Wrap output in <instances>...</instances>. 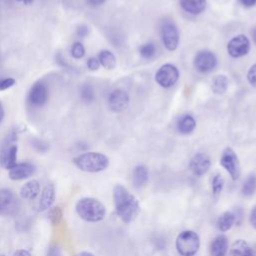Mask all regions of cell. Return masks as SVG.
Segmentation results:
<instances>
[{
	"label": "cell",
	"instance_id": "obj_1",
	"mask_svg": "<svg viewBox=\"0 0 256 256\" xmlns=\"http://www.w3.org/2000/svg\"><path fill=\"white\" fill-rule=\"evenodd\" d=\"M113 202L117 216L124 223L133 222L140 213L137 198L121 184H116L113 187Z\"/></svg>",
	"mask_w": 256,
	"mask_h": 256
},
{
	"label": "cell",
	"instance_id": "obj_2",
	"mask_svg": "<svg viewBox=\"0 0 256 256\" xmlns=\"http://www.w3.org/2000/svg\"><path fill=\"white\" fill-rule=\"evenodd\" d=\"M75 210L82 220L91 223L102 221L106 215L104 204L93 197L79 199L75 205Z\"/></svg>",
	"mask_w": 256,
	"mask_h": 256
},
{
	"label": "cell",
	"instance_id": "obj_3",
	"mask_svg": "<svg viewBox=\"0 0 256 256\" xmlns=\"http://www.w3.org/2000/svg\"><path fill=\"white\" fill-rule=\"evenodd\" d=\"M73 164L81 171L97 173L109 166V158L100 152H86L72 159Z\"/></svg>",
	"mask_w": 256,
	"mask_h": 256
},
{
	"label": "cell",
	"instance_id": "obj_4",
	"mask_svg": "<svg viewBox=\"0 0 256 256\" xmlns=\"http://www.w3.org/2000/svg\"><path fill=\"white\" fill-rule=\"evenodd\" d=\"M175 248L180 256H195L200 248V237L193 230H184L178 234Z\"/></svg>",
	"mask_w": 256,
	"mask_h": 256
},
{
	"label": "cell",
	"instance_id": "obj_5",
	"mask_svg": "<svg viewBox=\"0 0 256 256\" xmlns=\"http://www.w3.org/2000/svg\"><path fill=\"white\" fill-rule=\"evenodd\" d=\"M220 165L227 171L233 181L240 178L241 168L237 154L231 147H226L220 157Z\"/></svg>",
	"mask_w": 256,
	"mask_h": 256
},
{
	"label": "cell",
	"instance_id": "obj_6",
	"mask_svg": "<svg viewBox=\"0 0 256 256\" xmlns=\"http://www.w3.org/2000/svg\"><path fill=\"white\" fill-rule=\"evenodd\" d=\"M179 79V71L173 64L162 65L155 73V81L163 88L172 87Z\"/></svg>",
	"mask_w": 256,
	"mask_h": 256
},
{
	"label": "cell",
	"instance_id": "obj_7",
	"mask_svg": "<svg viewBox=\"0 0 256 256\" xmlns=\"http://www.w3.org/2000/svg\"><path fill=\"white\" fill-rule=\"evenodd\" d=\"M19 201L15 194L7 188L0 189V215L12 216L19 209Z\"/></svg>",
	"mask_w": 256,
	"mask_h": 256
},
{
	"label": "cell",
	"instance_id": "obj_8",
	"mask_svg": "<svg viewBox=\"0 0 256 256\" xmlns=\"http://www.w3.org/2000/svg\"><path fill=\"white\" fill-rule=\"evenodd\" d=\"M162 42L167 50L174 51L179 44V32L177 26L171 21H165L161 26Z\"/></svg>",
	"mask_w": 256,
	"mask_h": 256
},
{
	"label": "cell",
	"instance_id": "obj_9",
	"mask_svg": "<svg viewBox=\"0 0 256 256\" xmlns=\"http://www.w3.org/2000/svg\"><path fill=\"white\" fill-rule=\"evenodd\" d=\"M250 50V41L243 35H236L231 38L227 44V52L233 58H239L248 54Z\"/></svg>",
	"mask_w": 256,
	"mask_h": 256
},
{
	"label": "cell",
	"instance_id": "obj_10",
	"mask_svg": "<svg viewBox=\"0 0 256 256\" xmlns=\"http://www.w3.org/2000/svg\"><path fill=\"white\" fill-rule=\"evenodd\" d=\"M15 139L7 140L0 149V165L4 169L10 170L17 164V145L12 141Z\"/></svg>",
	"mask_w": 256,
	"mask_h": 256
},
{
	"label": "cell",
	"instance_id": "obj_11",
	"mask_svg": "<svg viewBox=\"0 0 256 256\" xmlns=\"http://www.w3.org/2000/svg\"><path fill=\"white\" fill-rule=\"evenodd\" d=\"M217 65L215 54L209 50L199 51L194 57V66L201 73L211 72Z\"/></svg>",
	"mask_w": 256,
	"mask_h": 256
},
{
	"label": "cell",
	"instance_id": "obj_12",
	"mask_svg": "<svg viewBox=\"0 0 256 256\" xmlns=\"http://www.w3.org/2000/svg\"><path fill=\"white\" fill-rule=\"evenodd\" d=\"M211 166V159L208 154L198 152L192 156L189 162V169L194 176L201 177L208 172Z\"/></svg>",
	"mask_w": 256,
	"mask_h": 256
},
{
	"label": "cell",
	"instance_id": "obj_13",
	"mask_svg": "<svg viewBox=\"0 0 256 256\" xmlns=\"http://www.w3.org/2000/svg\"><path fill=\"white\" fill-rule=\"evenodd\" d=\"M129 105V95L123 89L113 90L108 97V106L114 113H120L127 109Z\"/></svg>",
	"mask_w": 256,
	"mask_h": 256
},
{
	"label": "cell",
	"instance_id": "obj_14",
	"mask_svg": "<svg viewBox=\"0 0 256 256\" xmlns=\"http://www.w3.org/2000/svg\"><path fill=\"white\" fill-rule=\"evenodd\" d=\"M49 97L47 87L40 82L35 83L29 91V101L33 106L41 107L46 104Z\"/></svg>",
	"mask_w": 256,
	"mask_h": 256
},
{
	"label": "cell",
	"instance_id": "obj_15",
	"mask_svg": "<svg viewBox=\"0 0 256 256\" xmlns=\"http://www.w3.org/2000/svg\"><path fill=\"white\" fill-rule=\"evenodd\" d=\"M35 173V166L29 162L17 163L9 170V177L12 180L27 179Z\"/></svg>",
	"mask_w": 256,
	"mask_h": 256
},
{
	"label": "cell",
	"instance_id": "obj_16",
	"mask_svg": "<svg viewBox=\"0 0 256 256\" xmlns=\"http://www.w3.org/2000/svg\"><path fill=\"white\" fill-rule=\"evenodd\" d=\"M229 242L228 238L223 235H217L210 243L209 254L210 256H225L228 252Z\"/></svg>",
	"mask_w": 256,
	"mask_h": 256
},
{
	"label": "cell",
	"instance_id": "obj_17",
	"mask_svg": "<svg viewBox=\"0 0 256 256\" xmlns=\"http://www.w3.org/2000/svg\"><path fill=\"white\" fill-rule=\"evenodd\" d=\"M55 201V187L52 183H48L42 190L40 200L38 203V210H49Z\"/></svg>",
	"mask_w": 256,
	"mask_h": 256
},
{
	"label": "cell",
	"instance_id": "obj_18",
	"mask_svg": "<svg viewBox=\"0 0 256 256\" xmlns=\"http://www.w3.org/2000/svg\"><path fill=\"white\" fill-rule=\"evenodd\" d=\"M40 193V183L36 179L26 182L20 189V197L24 200H33Z\"/></svg>",
	"mask_w": 256,
	"mask_h": 256
},
{
	"label": "cell",
	"instance_id": "obj_19",
	"mask_svg": "<svg viewBox=\"0 0 256 256\" xmlns=\"http://www.w3.org/2000/svg\"><path fill=\"white\" fill-rule=\"evenodd\" d=\"M149 179L148 169L144 165H137L132 172V182L135 188L144 187Z\"/></svg>",
	"mask_w": 256,
	"mask_h": 256
},
{
	"label": "cell",
	"instance_id": "obj_20",
	"mask_svg": "<svg viewBox=\"0 0 256 256\" xmlns=\"http://www.w3.org/2000/svg\"><path fill=\"white\" fill-rule=\"evenodd\" d=\"M180 6L187 13L197 15L205 10L206 0H180Z\"/></svg>",
	"mask_w": 256,
	"mask_h": 256
},
{
	"label": "cell",
	"instance_id": "obj_21",
	"mask_svg": "<svg viewBox=\"0 0 256 256\" xmlns=\"http://www.w3.org/2000/svg\"><path fill=\"white\" fill-rule=\"evenodd\" d=\"M195 127H196V121L194 117L189 114H185L181 116L177 122V130L179 131V133L183 135L192 133Z\"/></svg>",
	"mask_w": 256,
	"mask_h": 256
},
{
	"label": "cell",
	"instance_id": "obj_22",
	"mask_svg": "<svg viewBox=\"0 0 256 256\" xmlns=\"http://www.w3.org/2000/svg\"><path fill=\"white\" fill-rule=\"evenodd\" d=\"M235 224V215L232 211H225L223 212L216 221L217 229L220 232H226L232 228Z\"/></svg>",
	"mask_w": 256,
	"mask_h": 256
},
{
	"label": "cell",
	"instance_id": "obj_23",
	"mask_svg": "<svg viewBox=\"0 0 256 256\" xmlns=\"http://www.w3.org/2000/svg\"><path fill=\"white\" fill-rule=\"evenodd\" d=\"M251 249L249 244L243 239L235 240L229 248L228 256H245Z\"/></svg>",
	"mask_w": 256,
	"mask_h": 256
},
{
	"label": "cell",
	"instance_id": "obj_24",
	"mask_svg": "<svg viewBox=\"0 0 256 256\" xmlns=\"http://www.w3.org/2000/svg\"><path fill=\"white\" fill-rule=\"evenodd\" d=\"M98 60L100 62V65L107 70H112L116 66V57L109 50H101L98 55Z\"/></svg>",
	"mask_w": 256,
	"mask_h": 256
},
{
	"label": "cell",
	"instance_id": "obj_25",
	"mask_svg": "<svg viewBox=\"0 0 256 256\" xmlns=\"http://www.w3.org/2000/svg\"><path fill=\"white\" fill-rule=\"evenodd\" d=\"M256 191V175L251 174L247 176L241 186V194L245 197L252 196Z\"/></svg>",
	"mask_w": 256,
	"mask_h": 256
},
{
	"label": "cell",
	"instance_id": "obj_26",
	"mask_svg": "<svg viewBox=\"0 0 256 256\" xmlns=\"http://www.w3.org/2000/svg\"><path fill=\"white\" fill-rule=\"evenodd\" d=\"M228 88V78L221 74L217 75L212 80V90L216 94H223Z\"/></svg>",
	"mask_w": 256,
	"mask_h": 256
},
{
	"label": "cell",
	"instance_id": "obj_27",
	"mask_svg": "<svg viewBox=\"0 0 256 256\" xmlns=\"http://www.w3.org/2000/svg\"><path fill=\"white\" fill-rule=\"evenodd\" d=\"M224 178L220 173H215L211 178V189H212V195L215 199H217L223 188H224Z\"/></svg>",
	"mask_w": 256,
	"mask_h": 256
},
{
	"label": "cell",
	"instance_id": "obj_28",
	"mask_svg": "<svg viewBox=\"0 0 256 256\" xmlns=\"http://www.w3.org/2000/svg\"><path fill=\"white\" fill-rule=\"evenodd\" d=\"M139 53L144 59H151L156 54V46L152 42L144 43L139 47Z\"/></svg>",
	"mask_w": 256,
	"mask_h": 256
},
{
	"label": "cell",
	"instance_id": "obj_29",
	"mask_svg": "<svg viewBox=\"0 0 256 256\" xmlns=\"http://www.w3.org/2000/svg\"><path fill=\"white\" fill-rule=\"evenodd\" d=\"M80 97H81L82 101L85 103L93 102V100L95 99V93H94L93 87L89 84L83 85L80 90Z\"/></svg>",
	"mask_w": 256,
	"mask_h": 256
},
{
	"label": "cell",
	"instance_id": "obj_30",
	"mask_svg": "<svg viewBox=\"0 0 256 256\" xmlns=\"http://www.w3.org/2000/svg\"><path fill=\"white\" fill-rule=\"evenodd\" d=\"M62 216H63V213H62V210L59 206H54V207H51L48 211V218H49V221L52 225H58L61 220H62Z\"/></svg>",
	"mask_w": 256,
	"mask_h": 256
},
{
	"label": "cell",
	"instance_id": "obj_31",
	"mask_svg": "<svg viewBox=\"0 0 256 256\" xmlns=\"http://www.w3.org/2000/svg\"><path fill=\"white\" fill-rule=\"evenodd\" d=\"M71 55L75 59H81L85 55V48L81 42H75L71 47Z\"/></svg>",
	"mask_w": 256,
	"mask_h": 256
},
{
	"label": "cell",
	"instance_id": "obj_32",
	"mask_svg": "<svg viewBox=\"0 0 256 256\" xmlns=\"http://www.w3.org/2000/svg\"><path fill=\"white\" fill-rule=\"evenodd\" d=\"M247 80L251 86L256 88V64H253L247 72Z\"/></svg>",
	"mask_w": 256,
	"mask_h": 256
},
{
	"label": "cell",
	"instance_id": "obj_33",
	"mask_svg": "<svg viewBox=\"0 0 256 256\" xmlns=\"http://www.w3.org/2000/svg\"><path fill=\"white\" fill-rule=\"evenodd\" d=\"M16 83V80L14 78L8 77V78H1L0 79V91L9 89L10 87L14 86Z\"/></svg>",
	"mask_w": 256,
	"mask_h": 256
},
{
	"label": "cell",
	"instance_id": "obj_34",
	"mask_svg": "<svg viewBox=\"0 0 256 256\" xmlns=\"http://www.w3.org/2000/svg\"><path fill=\"white\" fill-rule=\"evenodd\" d=\"M87 67L89 68V70L91 71H96L99 69L100 67V62L98 60V58L96 57H90L87 61Z\"/></svg>",
	"mask_w": 256,
	"mask_h": 256
},
{
	"label": "cell",
	"instance_id": "obj_35",
	"mask_svg": "<svg viewBox=\"0 0 256 256\" xmlns=\"http://www.w3.org/2000/svg\"><path fill=\"white\" fill-rule=\"evenodd\" d=\"M46 256H62V253H61V250L59 247L52 246L49 248Z\"/></svg>",
	"mask_w": 256,
	"mask_h": 256
},
{
	"label": "cell",
	"instance_id": "obj_36",
	"mask_svg": "<svg viewBox=\"0 0 256 256\" xmlns=\"http://www.w3.org/2000/svg\"><path fill=\"white\" fill-rule=\"evenodd\" d=\"M249 221H250L251 226L256 230V205L252 208V210H251V212H250Z\"/></svg>",
	"mask_w": 256,
	"mask_h": 256
},
{
	"label": "cell",
	"instance_id": "obj_37",
	"mask_svg": "<svg viewBox=\"0 0 256 256\" xmlns=\"http://www.w3.org/2000/svg\"><path fill=\"white\" fill-rule=\"evenodd\" d=\"M88 34V27L85 25H80L77 28V35L79 37H85Z\"/></svg>",
	"mask_w": 256,
	"mask_h": 256
},
{
	"label": "cell",
	"instance_id": "obj_38",
	"mask_svg": "<svg viewBox=\"0 0 256 256\" xmlns=\"http://www.w3.org/2000/svg\"><path fill=\"white\" fill-rule=\"evenodd\" d=\"M13 256H32L31 253L28 251V250H25V249H19V250H16L13 254Z\"/></svg>",
	"mask_w": 256,
	"mask_h": 256
},
{
	"label": "cell",
	"instance_id": "obj_39",
	"mask_svg": "<svg viewBox=\"0 0 256 256\" xmlns=\"http://www.w3.org/2000/svg\"><path fill=\"white\" fill-rule=\"evenodd\" d=\"M239 1L245 7H252L256 5V0H239Z\"/></svg>",
	"mask_w": 256,
	"mask_h": 256
},
{
	"label": "cell",
	"instance_id": "obj_40",
	"mask_svg": "<svg viewBox=\"0 0 256 256\" xmlns=\"http://www.w3.org/2000/svg\"><path fill=\"white\" fill-rule=\"evenodd\" d=\"M105 1H106V0H88V3H89L91 6L96 7V6L102 5Z\"/></svg>",
	"mask_w": 256,
	"mask_h": 256
},
{
	"label": "cell",
	"instance_id": "obj_41",
	"mask_svg": "<svg viewBox=\"0 0 256 256\" xmlns=\"http://www.w3.org/2000/svg\"><path fill=\"white\" fill-rule=\"evenodd\" d=\"M74 256H95V255L90 253V252H87V251H81V252L75 254Z\"/></svg>",
	"mask_w": 256,
	"mask_h": 256
},
{
	"label": "cell",
	"instance_id": "obj_42",
	"mask_svg": "<svg viewBox=\"0 0 256 256\" xmlns=\"http://www.w3.org/2000/svg\"><path fill=\"white\" fill-rule=\"evenodd\" d=\"M3 118H4V109L2 107V104L0 103V123L2 122Z\"/></svg>",
	"mask_w": 256,
	"mask_h": 256
},
{
	"label": "cell",
	"instance_id": "obj_43",
	"mask_svg": "<svg viewBox=\"0 0 256 256\" xmlns=\"http://www.w3.org/2000/svg\"><path fill=\"white\" fill-rule=\"evenodd\" d=\"M17 1H19V2H21L23 4H25V5H30V4L33 3L34 0H17Z\"/></svg>",
	"mask_w": 256,
	"mask_h": 256
},
{
	"label": "cell",
	"instance_id": "obj_44",
	"mask_svg": "<svg viewBox=\"0 0 256 256\" xmlns=\"http://www.w3.org/2000/svg\"><path fill=\"white\" fill-rule=\"evenodd\" d=\"M252 39H253V42H254V44L256 45V27L253 29V31H252Z\"/></svg>",
	"mask_w": 256,
	"mask_h": 256
},
{
	"label": "cell",
	"instance_id": "obj_45",
	"mask_svg": "<svg viewBox=\"0 0 256 256\" xmlns=\"http://www.w3.org/2000/svg\"><path fill=\"white\" fill-rule=\"evenodd\" d=\"M245 256H256V252L254 251V249H252V248H251Z\"/></svg>",
	"mask_w": 256,
	"mask_h": 256
},
{
	"label": "cell",
	"instance_id": "obj_46",
	"mask_svg": "<svg viewBox=\"0 0 256 256\" xmlns=\"http://www.w3.org/2000/svg\"><path fill=\"white\" fill-rule=\"evenodd\" d=\"M0 256H5V255H2V254H1V255H0Z\"/></svg>",
	"mask_w": 256,
	"mask_h": 256
}]
</instances>
